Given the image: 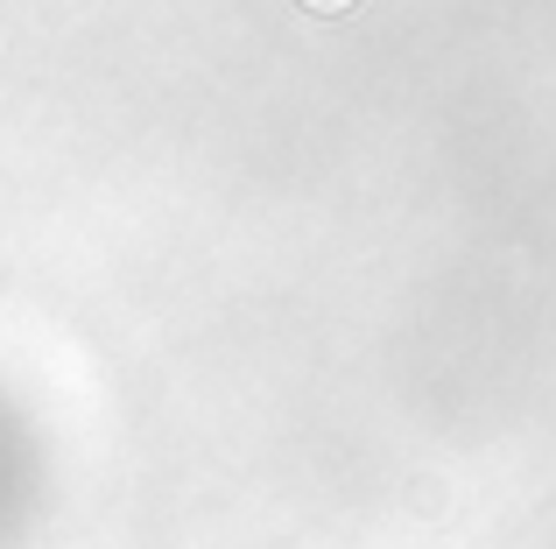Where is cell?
Listing matches in <instances>:
<instances>
[{
  "mask_svg": "<svg viewBox=\"0 0 556 549\" xmlns=\"http://www.w3.org/2000/svg\"><path fill=\"white\" fill-rule=\"evenodd\" d=\"M311 8H317V14H339V8H353V0H311Z\"/></svg>",
  "mask_w": 556,
  "mask_h": 549,
  "instance_id": "cell-1",
  "label": "cell"
}]
</instances>
